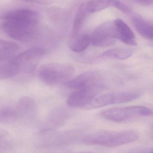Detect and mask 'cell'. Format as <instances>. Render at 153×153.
<instances>
[{
    "mask_svg": "<svg viewBox=\"0 0 153 153\" xmlns=\"http://www.w3.org/2000/svg\"><path fill=\"white\" fill-rule=\"evenodd\" d=\"M90 44V35L82 34L78 36L72 43L70 48L73 52L80 53L85 51Z\"/></svg>",
    "mask_w": 153,
    "mask_h": 153,
    "instance_id": "17",
    "label": "cell"
},
{
    "mask_svg": "<svg viewBox=\"0 0 153 153\" xmlns=\"http://www.w3.org/2000/svg\"><path fill=\"white\" fill-rule=\"evenodd\" d=\"M65 84L68 88L76 90L87 88L102 89L105 86L103 76L96 71H89L82 74L66 82Z\"/></svg>",
    "mask_w": 153,
    "mask_h": 153,
    "instance_id": "8",
    "label": "cell"
},
{
    "mask_svg": "<svg viewBox=\"0 0 153 153\" xmlns=\"http://www.w3.org/2000/svg\"><path fill=\"white\" fill-rule=\"evenodd\" d=\"M138 137V133L134 130H102L88 135L83 141L89 145L118 147L135 142Z\"/></svg>",
    "mask_w": 153,
    "mask_h": 153,
    "instance_id": "2",
    "label": "cell"
},
{
    "mask_svg": "<svg viewBox=\"0 0 153 153\" xmlns=\"http://www.w3.org/2000/svg\"><path fill=\"white\" fill-rule=\"evenodd\" d=\"M18 74V68L13 59L0 62V80L7 79Z\"/></svg>",
    "mask_w": 153,
    "mask_h": 153,
    "instance_id": "15",
    "label": "cell"
},
{
    "mask_svg": "<svg viewBox=\"0 0 153 153\" xmlns=\"http://www.w3.org/2000/svg\"><path fill=\"white\" fill-rule=\"evenodd\" d=\"M101 90L98 88L77 89L68 97L67 105L71 108L83 109L97 96Z\"/></svg>",
    "mask_w": 153,
    "mask_h": 153,
    "instance_id": "9",
    "label": "cell"
},
{
    "mask_svg": "<svg viewBox=\"0 0 153 153\" xmlns=\"http://www.w3.org/2000/svg\"><path fill=\"white\" fill-rule=\"evenodd\" d=\"M114 0H91L86 4L88 13H94L109 7H113Z\"/></svg>",
    "mask_w": 153,
    "mask_h": 153,
    "instance_id": "18",
    "label": "cell"
},
{
    "mask_svg": "<svg viewBox=\"0 0 153 153\" xmlns=\"http://www.w3.org/2000/svg\"><path fill=\"white\" fill-rule=\"evenodd\" d=\"M75 72V68L68 64L50 63L40 66L38 75L43 82L55 85L68 81Z\"/></svg>",
    "mask_w": 153,
    "mask_h": 153,
    "instance_id": "3",
    "label": "cell"
},
{
    "mask_svg": "<svg viewBox=\"0 0 153 153\" xmlns=\"http://www.w3.org/2000/svg\"><path fill=\"white\" fill-rule=\"evenodd\" d=\"M133 51L131 49L126 48H116L105 51L102 54V56L106 58L119 60H125L131 57Z\"/></svg>",
    "mask_w": 153,
    "mask_h": 153,
    "instance_id": "16",
    "label": "cell"
},
{
    "mask_svg": "<svg viewBox=\"0 0 153 153\" xmlns=\"http://www.w3.org/2000/svg\"><path fill=\"white\" fill-rule=\"evenodd\" d=\"M116 39L128 45H137L135 36L129 26L121 19H118L114 21Z\"/></svg>",
    "mask_w": 153,
    "mask_h": 153,
    "instance_id": "10",
    "label": "cell"
},
{
    "mask_svg": "<svg viewBox=\"0 0 153 153\" xmlns=\"http://www.w3.org/2000/svg\"><path fill=\"white\" fill-rule=\"evenodd\" d=\"M68 117L67 112L63 108H57L52 111L49 115V122L54 125L63 124Z\"/></svg>",
    "mask_w": 153,
    "mask_h": 153,
    "instance_id": "19",
    "label": "cell"
},
{
    "mask_svg": "<svg viewBox=\"0 0 153 153\" xmlns=\"http://www.w3.org/2000/svg\"><path fill=\"white\" fill-rule=\"evenodd\" d=\"M87 13L88 12L86 10V4L83 3L81 4L78 8L75 17L71 34L72 40H74L78 36L84 24Z\"/></svg>",
    "mask_w": 153,
    "mask_h": 153,
    "instance_id": "14",
    "label": "cell"
},
{
    "mask_svg": "<svg viewBox=\"0 0 153 153\" xmlns=\"http://www.w3.org/2000/svg\"><path fill=\"white\" fill-rule=\"evenodd\" d=\"M90 44L97 47L109 46L116 42L114 22H107L99 25L90 36Z\"/></svg>",
    "mask_w": 153,
    "mask_h": 153,
    "instance_id": "7",
    "label": "cell"
},
{
    "mask_svg": "<svg viewBox=\"0 0 153 153\" xmlns=\"http://www.w3.org/2000/svg\"><path fill=\"white\" fill-rule=\"evenodd\" d=\"M113 7L118 9L120 11L124 13H129L131 12V9L122 2L119 0H114L113 1Z\"/></svg>",
    "mask_w": 153,
    "mask_h": 153,
    "instance_id": "20",
    "label": "cell"
},
{
    "mask_svg": "<svg viewBox=\"0 0 153 153\" xmlns=\"http://www.w3.org/2000/svg\"><path fill=\"white\" fill-rule=\"evenodd\" d=\"M152 109L142 106L113 108L102 112L103 117L116 122H124L137 118L149 117L152 116Z\"/></svg>",
    "mask_w": 153,
    "mask_h": 153,
    "instance_id": "5",
    "label": "cell"
},
{
    "mask_svg": "<svg viewBox=\"0 0 153 153\" xmlns=\"http://www.w3.org/2000/svg\"><path fill=\"white\" fill-rule=\"evenodd\" d=\"M136 3L144 6H149L153 4V0H131Z\"/></svg>",
    "mask_w": 153,
    "mask_h": 153,
    "instance_id": "22",
    "label": "cell"
},
{
    "mask_svg": "<svg viewBox=\"0 0 153 153\" xmlns=\"http://www.w3.org/2000/svg\"><path fill=\"white\" fill-rule=\"evenodd\" d=\"M124 153H153L152 147H137L128 150Z\"/></svg>",
    "mask_w": 153,
    "mask_h": 153,
    "instance_id": "21",
    "label": "cell"
},
{
    "mask_svg": "<svg viewBox=\"0 0 153 153\" xmlns=\"http://www.w3.org/2000/svg\"><path fill=\"white\" fill-rule=\"evenodd\" d=\"M17 117L32 115L36 110L35 101L30 97L23 96L19 99L15 106Z\"/></svg>",
    "mask_w": 153,
    "mask_h": 153,
    "instance_id": "12",
    "label": "cell"
},
{
    "mask_svg": "<svg viewBox=\"0 0 153 153\" xmlns=\"http://www.w3.org/2000/svg\"><path fill=\"white\" fill-rule=\"evenodd\" d=\"M47 52L43 48L34 46L17 55L13 61L18 68L19 74L33 72Z\"/></svg>",
    "mask_w": 153,
    "mask_h": 153,
    "instance_id": "4",
    "label": "cell"
},
{
    "mask_svg": "<svg viewBox=\"0 0 153 153\" xmlns=\"http://www.w3.org/2000/svg\"><path fill=\"white\" fill-rule=\"evenodd\" d=\"M29 2L35 3L39 4H49L53 2V0H22Z\"/></svg>",
    "mask_w": 153,
    "mask_h": 153,
    "instance_id": "23",
    "label": "cell"
},
{
    "mask_svg": "<svg viewBox=\"0 0 153 153\" xmlns=\"http://www.w3.org/2000/svg\"><path fill=\"white\" fill-rule=\"evenodd\" d=\"M142 95V93L138 91L118 92L106 94L96 96L83 109H94L108 105L129 102L138 99Z\"/></svg>",
    "mask_w": 153,
    "mask_h": 153,
    "instance_id": "6",
    "label": "cell"
},
{
    "mask_svg": "<svg viewBox=\"0 0 153 153\" xmlns=\"http://www.w3.org/2000/svg\"><path fill=\"white\" fill-rule=\"evenodd\" d=\"M21 50V47L15 42L5 41L0 39V58L4 60L14 58Z\"/></svg>",
    "mask_w": 153,
    "mask_h": 153,
    "instance_id": "13",
    "label": "cell"
},
{
    "mask_svg": "<svg viewBox=\"0 0 153 153\" xmlns=\"http://www.w3.org/2000/svg\"><path fill=\"white\" fill-rule=\"evenodd\" d=\"M91 153L90 152H82V153Z\"/></svg>",
    "mask_w": 153,
    "mask_h": 153,
    "instance_id": "24",
    "label": "cell"
},
{
    "mask_svg": "<svg viewBox=\"0 0 153 153\" xmlns=\"http://www.w3.org/2000/svg\"><path fill=\"white\" fill-rule=\"evenodd\" d=\"M132 22L137 31L142 36L148 40H153V27L152 23L138 15L133 17Z\"/></svg>",
    "mask_w": 153,
    "mask_h": 153,
    "instance_id": "11",
    "label": "cell"
},
{
    "mask_svg": "<svg viewBox=\"0 0 153 153\" xmlns=\"http://www.w3.org/2000/svg\"><path fill=\"white\" fill-rule=\"evenodd\" d=\"M3 20V30L11 38L27 42L36 37L40 20L36 12L28 9L15 10L6 13Z\"/></svg>",
    "mask_w": 153,
    "mask_h": 153,
    "instance_id": "1",
    "label": "cell"
}]
</instances>
